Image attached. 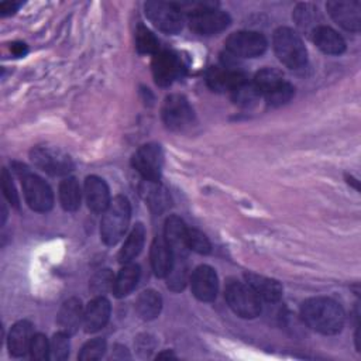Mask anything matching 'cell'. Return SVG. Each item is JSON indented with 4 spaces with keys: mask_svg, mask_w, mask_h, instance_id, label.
I'll use <instances>...</instances> for the list:
<instances>
[{
    "mask_svg": "<svg viewBox=\"0 0 361 361\" xmlns=\"http://www.w3.org/2000/svg\"><path fill=\"white\" fill-rule=\"evenodd\" d=\"M85 196L87 207L94 213H103L110 204L107 183L99 176H87L85 180Z\"/></svg>",
    "mask_w": 361,
    "mask_h": 361,
    "instance_id": "obj_16",
    "label": "cell"
},
{
    "mask_svg": "<svg viewBox=\"0 0 361 361\" xmlns=\"http://www.w3.org/2000/svg\"><path fill=\"white\" fill-rule=\"evenodd\" d=\"M133 166L145 179L158 182L164 166V152L159 144H144L133 155Z\"/></svg>",
    "mask_w": 361,
    "mask_h": 361,
    "instance_id": "obj_8",
    "label": "cell"
},
{
    "mask_svg": "<svg viewBox=\"0 0 361 361\" xmlns=\"http://www.w3.org/2000/svg\"><path fill=\"white\" fill-rule=\"evenodd\" d=\"M157 358H176L175 354H172L171 351H165V353H161L157 355Z\"/></svg>",
    "mask_w": 361,
    "mask_h": 361,
    "instance_id": "obj_42",
    "label": "cell"
},
{
    "mask_svg": "<svg viewBox=\"0 0 361 361\" xmlns=\"http://www.w3.org/2000/svg\"><path fill=\"white\" fill-rule=\"evenodd\" d=\"M293 94H295L293 86L290 83H288L286 80H283L279 86H276L271 92L265 93L264 97L271 106H281V104L288 103L293 97Z\"/></svg>",
    "mask_w": 361,
    "mask_h": 361,
    "instance_id": "obj_34",
    "label": "cell"
},
{
    "mask_svg": "<svg viewBox=\"0 0 361 361\" xmlns=\"http://www.w3.org/2000/svg\"><path fill=\"white\" fill-rule=\"evenodd\" d=\"M69 355V334L59 331L49 343V360H65Z\"/></svg>",
    "mask_w": 361,
    "mask_h": 361,
    "instance_id": "obj_35",
    "label": "cell"
},
{
    "mask_svg": "<svg viewBox=\"0 0 361 361\" xmlns=\"http://www.w3.org/2000/svg\"><path fill=\"white\" fill-rule=\"evenodd\" d=\"M230 93L233 102L241 107H251L261 97V92L258 90V87L254 85V82H248V79L237 85Z\"/></svg>",
    "mask_w": 361,
    "mask_h": 361,
    "instance_id": "obj_29",
    "label": "cell"
},
{
    "mask_svg": "<svg viewBox=\"0 0 361 361\" xmlns=\"http://www.w3.org/2000/svg\"><path fill=\"white\" fill-rule=\"evenodd\" d=\"M283 80H285L283 75L279 71L272 69V68H264L259 72H257L252 82L261 92V96H264L265 93H268L272 89H275L276 86H279Z\"/></svg>",
    "mask_w": 361,
    "mask_h": 361,
    "instance_id": "obj_30",
    "label": "cell"
},
{
    "mask_svg": "<svg viewBox=\"0 0 361 361\" xmlns=\"http://www.w3.org/2000/svg\"><path fill=\"white\" fill-rule=\"evenodd\" d=\"M30 158L37 168L54 176L68 175L73 169L72 158L55 147L38 145L31 149Z\"/></svg>",
    "mask_w": 361,
    "mask_h": 361,
    "instance_id": "obj_6",
    "label": "cell"
},
{
    "mask_svg": "<svg viewBox=\"0 0 361 361\" xmlns=\"http://www.w3.org/2000/svg\"><path fill=\"white\" fill-rule=\"evenodd\" d=\"M162 118L168 128L173 131H183L192 126L195 114L185 96L171 94L164 102Z\"/></svg>",
    "mask_w": 361,
    "mask_h": 361,
    "instance_id": "obj_10",
    "label": "cell"
},
{
    "mask_svg": "<svg viewBox=\"0 0 361 361\" xmlns=\"http://www.w3.org/2000/svg\"><path fill=\"white\" fill-rule=\"evenodd\" d=\"M1 189H3V193H4V197L14 206V207H18L20 204V199H18V193L14 188V183L11 180V176L8 173V171L6 168H3L1 171Z\"/></svg>",
    "mask_w": 361,
    "mask_h": 361,
    "instance_id": "obj_39",
    "label": "cell"
},
{
    "mask_svg": "<svg viewBox=\"0 0 361 361\" xmlns=\"http://www.w3.org/2000/svg\"><path fill=\"white\" fill-rule=\"evenodd\" d=\"M104 351H106V341L103 338H93L82 347L78 358L82 361L99 360L103 357Z\"/></svg>",
    "mask_w": 361,
    "mask_h": 361,
    "instance_id": "obj_37",
    "label": "cell"
},
{
    "mask_svg": "<svg viewBox=\"0 0 361 361\" xmlns=\"http://www.w3.org/2000/svg\"><path fill=\"white\" fill-rule=\"evenodd\" d=\"M185 63L173 51H158L152 59V73L159 86H168L185 73Z\"/></svg>",
    "mask_w": 361,
    "mask_h": 361,
    "instance_id": "obj_11",
    "label": "cell"
},
{
    "mask_svg": "<svg viewBox=\"0 0 361 361\" xmlns=\"http://www.w3.org/2000/svg\"><path fill=\"white\" fill-rule=\"evenodd\" d=\"M135 47L141 54L155 55L159 51V41L147 27L138 25L135 31Z\"/></svg>",
    "mask_w": 361,
    "mask_h": 361,
    "instance_id": "obj_32",
    "label": "cell"
},
{
    "mask_svg": "<svg viewBox=\"0 0 361 361\" xmlns=\"http://www.w3.org/2000/svg\"><path fill=\"white\" fill-rule=\"evenodd\" d=\"M131 217L130 202L124 196H116L103 212L100 221V235L107 245L117 244L124 235Z\"/></svg>",
    "mask_w": 361,
    "mask_h": 361,
    "instance_id": "obj_2",
    "label": "cell"
},
{
    "mask_svg": "<svg viewBox=\"0 0 361 361\" xmlns=\"http://www.w3.org/2000/svg\"><path fill=\"white\" fill-rule=\"evenodd\" d=\"M144 243H145V227L142 226V223H137L118 252V261L121 264L131 262L141 252Z\"/></svg>",
    "mask_w": 361,
    "mask_h": 361,
    "instance_id": "obj_24",
    "label": "cell"
},
{
    "mask_svg": "<svg viewBox=\"0 0 361 361\" xmlns=\"http://www.w3.org/2000/svg\"><path fill=\"white\" fill-rule=\"evenodd\" d=\"M186 275H188V267H186V257H173L172 268L168 278V288L178 292L185 288L186 283Z\"/></svg>",
    "mask_w": 361,
    "mask_h": 361,
    "instance_id": "obj_31",
    "label": "cell"
},
{
    "mask_svg": "<svg viewBox=\"0 0 361 361\" xmlns=\"http://www.w3.org/2000/svg\"><path fill=\"white\" fill-rule=\"evenodd\" d=\"M300 316L310 329L322 334L338 333L345 319L343 307L329 298H310L305 300Z\"/></svg>",
    "mask_w": 361,
    "mask_h": 361,
    "instance_id": "obj_1",
    "label": "cell"
},
{
    "mask_svg": "<svg viewBox=\"0 0 361 361\" xmlns=\"http://www.w3.org/2000/svg\"><path fill=\"white\" fill-rule=\"evenodd\" d=\"M186 231L183 220L178 216H169L165 221L164 238L166 240L173 257H186L188 244H186Z\"/></svg>",
    "mask_w": 361,
    "mask_h": 361,
    "instance_id": "obj_18",
    "label": "cell"
},
{
    "mask_svg": "<svg viewBox=\"0 0 361 361\" xmlns=\"http://www.w3.org/2000/svg\"><path fill=\"white\" fill-rule=\"evenodd\" d=\"M144 8L147 18L159 31L165 34H176L182 30V11L176 4L165 1H147Z\"/></svg>",
    "mask_w": 361,
    "mask_h": 361,
    "instance_id": "obj_7",
    "label": "cell"
},
{
    "mask_svg": "<svg viewBox=\"0 0 361 361\" xmlns=\"http://www.w3.org/2000/svg\"><path fill=\"white\" fill-rule=\"evenodd\" d=\"M30 354H31V358L34 360L49 358V341L44 334H34L30 345Z\"/></svg>",
    "mask_w": 361,
    "mask_h": 361,
    "instance_id": "obj_38",
    "label": "cell"
},
{
    "mask_svg": "<svg viewBox=\"0 0 361 361\" xmlns=\"http://www.w3.org/2000/svg\"><path fill=\"white\" fill-rule=\"evenodd\" d=\"M113 282H114V276H113L111 271L110 269H100L90 279V290L94 295L102 296L109 289H113Z\"/></svg>",
    "mask_w": 361,
    "mask_h": 361,
    "instance_id": "obj_36",
    "label": "cell"
},
{
    "mask_svg": "<svg viewBox=\"0 0 361 361\" xmlns=\"http://www.w3.org/2000/svg\"><path fill=\"white\" fill-rule=\"evenodd\" d=\"M56 322L61 327V331L66 334L76 333V330L83 322V310H82L80 300L76 298H71L65 300L59 309Z\"/></svg>",
    "mask_w": 361,
    "mask_h": 361,
    "instance_id": "obj_21",
    "label": "cell"
},
{
    "mask_svg": "<svg viewBox=\"0 0 361 361\" xmlns=\"http://www.w3.org/2000/svg\"><path fill=\"white\" fill-rule=\"evenodd\" d=\"M140 279V267L135 264H126L113 282V293L117 298H123L128 295L137 285Z\"/></svg>",
    "mask_w": 361,
    "mask_h": 361,
    "instance_id": "obj_25",
    "label": "cell"
},
{
    "mask_svg": "<svg viewBox=\"0 0 361 361\" xmlns=\"http://www.w3.org/2000/svg\"><path fill=\"white\" fill-rule=\"evenodd\" d=\"M267 38L257 31H237L226 39L228 54L238 58H255L265 52Z\"/></svg>",
    "mask_w": 361,
    "mask_h": 361,
    "instance_id": "obj_9",
    "label": "cell"
},
{
    "mask_svg": "<svg viewBox=\"0 0 361 361\" xmlns=\"http://www.w3.org/2000/svg\"><path fill=\"white\" fill-rule=\"evenodd\" d=\"M20 6H21L20 1H3V3L0 4V13H1L3 16L13 14Z\"/></svg>",
    "mask_w": 361,
    "mask_h": 361,
    "instance_id": "obj_40",
    "label": "cell"
},
{
    "mask_svg": "<svg viewBox=\"0 0 361 361\" xmlns=\"http://www.w3.org/2000/svg\"><path fill=\"white\" fill-rule=\"evenodd\" d=\"M245 283L265 302H278L282 296V286L276 279L258 274H245Z\"/></svg>",
    "mask_w": 361,
    "mask_h": 361,
    "instance_id": "obj_20",
    "label": "cell"
},
{
    "mask_svg": "<svg viewBox=\"0 0 361 361\" xmlns=\"http://www.w3.org/2000/svg\"><path fill=\"white\" fill-rule=\"evenodd\" d=\"M230 24V16L214 7L195 11L189 16V27L199 35H216Z\"/></svg>",
    "mask_w": 361,
    "mask_h": 361,
    "instance_id": "obj_12",
    "label": "cell"
},
{
    "mask_svg": "<svg viewBox=\"0 0 361 361\" xmlns=\"http://www.w3.org/2000/svg\"><path fill=\"white\" fill-rule=\"evenodd\" d=\"M59 202L66 212H75L80 206V188L73 176L65 178L59 185Z\"/></svg>",
    "mask_w": 361,
    "mask_h": 361,
    "instance_id": "obj_27",
    "label": "cell"
},
{
    "mask_svg": "<svg viewBox=\"0 0 361 361\" xmlns=\"http://www.w3.org/2000/svg\"><path fill=\"white\" fill-rule=\"evenodd\" d=\"M224 296L230 309L240 317L254 319L261 313V299L247 283L228 281Z\"/></svg>",
    "mask_w": 361,
    "mask_h": 361,
    "instance_id": "obj_5",
    "label": "cell"
},
{
    "mask_svg": "<svg viewBox=\"0 0 361 361\" xmlns=\"http://www.w3.org/2000/svg\"><path fill=\"white\" fill-rule=\"evenodd\" d=\"M162 309V298L152 289L142 290L135 300V310L144 320L155 319Z\"/></svg>",
    "mask_w": 361,
    "mask_h": 361,
    "instance_id": "obj_26",
    "label": "cell"
},
{
    "mask_svg": "<svg viewBox=\"0 0 361 361\" xmlns=\"http://www.w3.org/2000/svg\"><path fill=\"white\" fill-rule=\"evenodd\" d=\"M34 337V327L28 320L17 322L8 334V351L13 357H21L30 351V345Z\"/></svg>",
    "mask_w": 361,
    "mask_h": 361,
    "instance_id": "obj_19",
    "label": "cell"
},
{
    "mask_svg": "<svg viewBox=\"0 0 361 361\" xmlns=\"http://www.w3.org/2000/svg\"><path fill=\"white\" fill-rule=\"evenodd\" d=\"M151 267L157 276L165 278L173 262V254L164 237H155L151 245Z\"/></svg>",
    "mask_w": 361,
    "mask_h": 361,
    "instance_id": "obj_22",
    "label": "cell"
},
{
    "mask_svg": "<svg viewBox=\"0 0 361 361\" xmlns=\"http://www.w3.org/2000/svg\"><path fill=\"white\" fill-rule=\"evenodd\" d=\"M331 18L347 31H360L361 28V4L358 1L333 0L326 4Z\"/></svg>",
    "mask_w": 361,
    "mask_h": 361,
    "instance_id": "obj_13",
    "label": "cell"
},
{
    "mask_svg": "<svg viewBox=\"0 0 361 361\" xmlns=\"http://www.w3.org/2000/svg\"><path fill=\"white\" fill-rule=\"evenodd\" d=\"M141 190H142L144 199L147 200V203L152 212L161 213L169 206V196H168L166 190L162 186H159L157 182L145 180L144 188Z\"/></svg>",
    "mask_w": 361,
    "mask_h": 361,
    "instance_id": "obj_28",
    "label": "cell"
},
{
    "mask_svg": "<svg viewBox=\"0 0 361 361\" xmlns=\"http://www.w3.org/2000/svg\"><path fill=\"white\" fill-rule=\"evenodd\" d=\"M313 41L319 49L329 55H340L345 49L343 37L327 25H319L313 31Z\"/></svg>",
    "mask_w": 361,
    "mask_h": 361,
    "instance_id": "obj_23",
    "label": "cell"
},
{
    "mask_svg": "<svg viewBox=\"0 0 361 361\" xmlns=\"http://www.w3.org/2000/svg\"><path fill=\"white\" fill-rule=\"evenodd\" d=\"M245 79V75L240 69L230 65L213 66L207 71L206 75L207 85L216 92H231Z\"/></svg>",
    "mask_w": 361,
    "mask_h": 361,
    "instance_id": "obj_15",
    "label": "cell"
},
{
    "mask_svg": "<svg viewBox=\"0 0 361 361\" xmlns=\"http://www.w3.org/2000/svg\"><path fill=\"white\" fill-rule=\"evenodd\" d=\"M188 248L197 254H209L212 251V244L209 238L197 228H189L186 231Z\"/></svg>",
    "mask_w": 361,
    "mask_h": 361,
    "instance_id": "obj_33",
    "label": "cell"
},
{
    "mask_svg": "<svg viewBox=\"0 0 361 361\" xmlns=\"http://www.w3.org/2000/svg\"><path fill=\"white\" fill-rule=\"evenodd\" d=\"M21 178L23 192L27 204L39 213H45L54 206V193L49 185L38 175L30 172L25 166H16Z\"/></svg>",
    "mask_w": 361,
    "mask_h": 361,
    "instance_id": "obj_4",
    "label": "cell"
},
{
    "mask_svg": "<svg viewBox=\"0 0 361 361\" xmlns=\"http://www.w3.org/2000/svg\"><path fill=\"white\" fill-rule=\"evenodd\" d=\"M10 49L16 56H23L27 52V45L24 42H14L11 44Z\"/></svg>",
    "mask_w": 361,
    "mask_h": 361,
    "instance_id": "obj_41",
    "label": "cell"
},
{
    "mask_svg": "<svg viewBox=\"0 0 361 361\" xmlns=\"http://www.w3.org/2000/svg\"><path fill=\"white\" fill-rule=\"evenodd\" d=\"M274 51L278 59L290 69H299L307 62L306 47L296 31L289 27H279L274 32Z\"/></svg>",
    "mask_w": 361,
    "mask_h": 361,
    "instance_id": "obj_3",
    "label": "cell"
},
{
    "mask_svg": "<svg viewBox=\"0 0 361 361\" xmlns=\"http://www.w3.org/2000/svg\"><path fill=\"white\" fill-rule=\"evenodd\" d=\"M190 288L199 300L212 302L219 290L216 271L209 265H199L190 275Z\"/></svg>",
    "mask_w": 361,
    "mask_h": 361,
    "instance_id": "obj_14",
    "label": "cell"
},
{
    "mask_svg": "<svg viewBox=\"0 0 361 361\" xmlns=\"http://www.w3.org/2000/svg\"><path fill=\"white\" fill-rule=\"evenodd\" d=\"M110 302L104 296H97L86 306L83 312V327L87 333L99 331L106 326L110 317Z\"/></svg>",
    "mask_w": 361,
    "mask_h": 361,
    "instance_id": "obj_17",
    "label": "cell"
}]
</instances>
